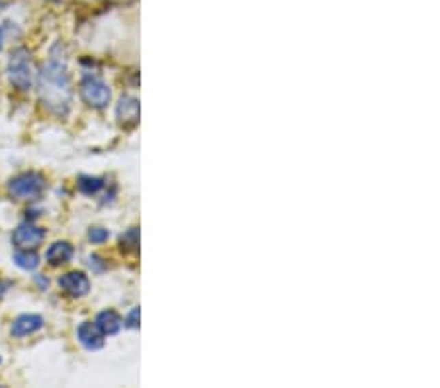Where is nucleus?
Listing matches in <instances>:
<instances>
[{
    "label": "nucleus",
    "instance_id": "obj_1",
    "mask_svg": "<svg viewBox=\"0 0 440 388\" xmlns=\"http://www.w3.org/2000/svg\"><path fill=\"white\" fill-rule=\"evenodd\" d=\"M38 90H40L43 108H47L59 118H65L69 114L70 98H73L70 77L67 71V59L65 56L57 53V47L38 73Z\"/></svg>",
    "mask_w": 440,
    "mask_h": 388
},
{
    "label": "nucleus",
    "instance_id": "obj_2",
    "mask_svg": "<svg viewBox=\"0 0 440 388\" xmlns=\"http://www.w3.org/2000/svg\"><path fill=\"white\" fill-rule=\"evenodd\" d=\"M6 73L10 83L14 84L18 90H29L34 84V69H31V59L26 47H18L10 53Z\"/></svg>",
    "mask_w": 440,
    "mask_h": 388
},
{
    "label": "nucleus",
    "instance_id": "obj_3",
    "mask_svg": "<svg viewBox=\"0 0 440 388\" xmlns=\"http://www.w3.org/2000/svg\"><path fill=\"white\" fill-rule=\"evenodd\" d=\"M79 93L84 102L92 108H106L112 100L110 86L96 75H84Z\"/></svg>",
    "mask_w": 440,
    "mask_h": 388
},
{
    "label": "nucleus",
    "instance_id": "obj_4",
    "mask_svg": "<svg viewBox=\"0 0 440 388\" xmlns=\"http://www.w3.org/2000/svg\"><path fill=\"white\" fill-rule=\"evenodd\" d=\"M45 191V179L40 173H22L8 182V194L18 200H36Z\"/></svg>",
    "mask_w": 440,
    "mask_h": 388
},
{
    "label": "nucleus",
    "instance_id": "obj_5",
    "mask_svg": "<svg viewBox=\"0 0 440 388\" xmlns=\"http://www.w3.org/2000/svg\"><path fill=\"white\" fill-rule=\"evenodd\" d=\"M45 239V230L31 222L20 223L12 234V243L18 250H38Z\"/></svg>",
    "mask_w": 440,
    "mask_h": 388
},
{
    "label": "nucleus",
    "instance_id": "obj_6",
    "mask_svg": "<svg viewBox=\"0 0 440 388\" xmlns=\"http://www.w3.org/2000/svg\"><path fill=\"white\" fill-rule=\"evenodd\" d=\"M57 284H59V289H63L67 294L75 296V298L84 296L86 292L90 291V280H88V277L84 275L83 271H70V273L61 275L57 278Z\"/></svg>",
    "mask_w": 440,
    "mask_h": 388
},
{
    "label": "nucleus",
    "instance_id": "obj_7",
    "mask_svg": "<svg viewBox=\"0 0 440 388\" xmlns=\"http://www.w3.org/2000/svg\"><path fill=\"white\" fill-rule=\"evenodd\" d=\"M77 337H79L81 345L88 351H96L104 347V333L100 332L96 324H92V322H83L77 330Z\"/></svg>",
    "mask_w": 440,
    "mask_h": 388
},
{
    "label": "nucleus",
    "instance_id": "obj_8",
    "mask_svg": "<svg viewBox=\"0 0 440 388\" xmlns=\"http://www.w3.org/2000/svg\"><path fill=\"white\" fill-rule=\"evenodd\" d=\"M43 326V318L40 314H22L12 322V328H10V333L14 337H26V335H31V333L40 332Z\"/></svg>",
    "mask_w": 440,
    "mask_h": 388
},
{
    "label": "nucleus",
    "instance_id": "obj_9",
    "mask_svg": "<svg viewBox=\"0 0 440 388\" xmlns=\"http://www.w3.org/2000/svg\"><path fill=\"white\" fill-rule=\"evenodd\" d=\"M116 118L122 125H133L139 120V100L133 97H122L116 108Z\"/></svg>",
    "mask_w": 440,
    "mask_h": 388
},
{
    "label": "nucleus",
    "instance_id": "obj_10",
    "mask_svg": "<svg viewBox=\"0 0 440 388\" xmlns=\"http://www.w3.org/2000/svg\"><path fill=\"white\" fill-rule=\"evenodd\" d=\"M73 253H75V250H73L69 241H55V243L49 245V250L45 251V261L53 265V267L65 265L73 259Z\"/></svg>",
    "mask_w": 440,
    "mask_h": 388
},
{
    "label": "nucleus",
    "instance_id": "obj_11",
    "mask_svg": "<svg viewBox=\"0 0 440 388\" xmlns=\"http://www.w3.org/2000/svg\"><path fill=\"white\" fill-rule=\"evenodd\" d=\"M94 324H96L98 330L104 333V335H116V333L124 328V319H122V316H120L118 312H114V310H104V312H100L96 316V319H94Z\"/></svg>",
    "mask_w": 440,
    "mask_h": 388
},
{
    "label": "nucleus",
    "instance_id": "obj_12",
    "mask_svg": "<svg viewBox=\"0 0 440 388\" xmlns=\"http://www.w3.org/2000/svg\"><path fill=\"white\" fill-rule=\"evenodd\" d=\"M14 263L20 267V269H24V271H36L38 267H40V255L36 253V250H18L14 253Z\"/></svg>",
    "mask_w": 440,
    "mask_h": 388
},
{
    "label": "nucleus",
    "instance_id": "obj_13",
    "mask_svg": "<svg viewBox=\"0 0 440 388\" xmlns=\"http://www.w3.org/2000/svg\"><path fill=\"white\" fill-rule=\"evenodd\" d=\"M100 189H104V179H100V177H79V191L83 194H88V196H92V194H96Z\"/></svg>",
    "mask_w": 440,
    "mask_h": 388
},
{
    "label": "nucleus",
    "instance_id": "obj_14",
    "mask_svg": "<svg viewBox=\"0 0 440 388\" xmlns=\"http://www.w3.org/2000/svg\"><path fill=\"white\" fill-rule=\"evenodd\" d=\"M88 239H90L92 243H104V241L110 239V232H108L106 228H90Z\"/></svg>",
    "mask_w": 440,
    "mask_h": 388
},
{
    "label": "nucleus",
    "instance_id": "obj_15",
    "mask_svg": "<svg viewBox=\"0 0 440 388\" xmlns=\"http://www.w3.org/2000/svg\"><path fill=\"white\" fill-rule=\"evenodd\" d=\"M139 308H133L127 316H125L124 319V326L125 328H131V330H135V328H139Z\"/></svg>",
    "mask_w": 440,
    "mask_h": 388
},
{
    "label": "nucleus",
    "instance_id": "obj_16",
    "mask_svg": "<svg viewBox=\"0 0 440 388\" xmlns=\"http://www.w3.org/2000/svg\"><path fill=\"white\" fill-rule=\"evenodd\" d=\"M122 243H129L131 247H135V245H138V230H135V228L129 230V232L122 237Z\"/></svg>",
    "mask_w": 440,
    "mask_h": 388
},
{
    "label": "nucleus",
    "instance_id": "obj_17",
    "mask_svg": "<svg viewBox=\"0 0 440 388\" xmlns=\"http://www.w3.org/2000/svg\"><path fill=\"white\" fill-rule=\"evenodd\" d=\"M6 32H8L6 24H4V26H0V49H2V43H4V40H6Z\"/></svg>",
    "mask_w": 440,
    "mask_h": 388
},
{
    "label": "nucleus",
    "instance_id": "obj_18",
    "mask_svg": "<svg viewBox=\"0 0 440 388\" xmlns=\"http://www.w3.org/2000/svg\"><path fill=\"white\" fill-rule=\"evenodd\" d=\"M8 289H10V282H0V296H4Z\"/></svg>",
    "mask_w": 440,
    "mask_h": 388
},
{
    "label": "nucleus",
    "instance_id": "obj_19",
    "mask_svg": "<svg viewBox=\"0 0 440 388\" xmlns=\"http://www.w3.org/2000/svg\"><path fill=\"white\" fill-rule=\"evenodd\" d=\"M0 363H2V357H0Z\"/></svg>",
    "mask_w": 440,
    "mask_h": 388
}]
</instances>
